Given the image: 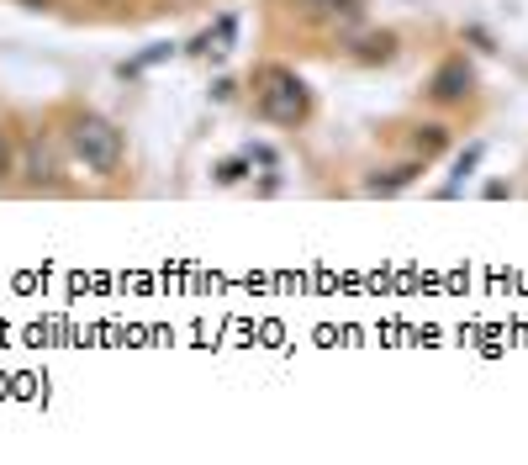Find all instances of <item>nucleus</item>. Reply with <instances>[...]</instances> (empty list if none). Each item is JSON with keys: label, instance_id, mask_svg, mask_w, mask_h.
I'll return each instance as SVG.
<instances>
[{"label": "nucleus", "instance_id": "f257e3e1", "mask_svg": "<svg viewBox=\"0 0 528 465\" xmlns=\"http://www.w3.org/2000/svg\"><path fill=\"white\" fill-rule=\"evenodd\" d=\"M69 148L85 159V170H96V175L122 170V133L106 117H96V111H80V117L69 122Z\"/></svg>", "mask_w": 528, "mask_h": 465}, {"label": "nucleus", "instance_id": "f03ea898", "mask_svg": "<svg viewBox=\"0 0 528 465\" xmlns=\"http://www.w3.org/2000/svg\"><path fill=\"white\" fill-rule=\"evenodd\" d=\"M259 111L280 127H296L307 117V85L286 69H264V90H259Z\"/></svg>", "mask_w": 528, "mask_h": 465}, {"label": "nucleus", "instance_id": "7ed1b4c3", "mask_svg": "<svg viewBox=\"0 0 528 465\" xmlns=\"http://www.w3.org/2000/svg\"><path fill=\"white\" fill-rule=\"evenodd\" d=\"M465 90H470V69H465V64H444L439 74H433V90H428V96H433V101H460Z\"/></svg>", "mask_w": 528, "mask_h": 465}, {"label": "nucleus", "instance_id": "20e7f679", "mask_svg": "<svg viewBox=\"0 0 528 465\" xmlns=\"http://www.w3.org/2000/svg\"><path fill=\"white\" fill-rule=\"evenodd\" d=\"M391 48H396V37L381 32V37H370V43L360 48V59H391Z\"/></svg>", "mask_w": 528, "mask_h": 465}, {"label": "nucleus", "instance_id": "39448f33", "mask_svg": "<svg viewBox=\"0 0 528 465\" xmlns=\"http://www.w3.org/2000/svg\"><path fill=\"white\" fill-rule=\"evenodd\" d=\"M444 148V127H418V154L428 159V154H439Z\"/></svg>", "mask_w": 528, "mask_h": 465}, {"label": "nucleus", "instance_id": "423d86ee", "mask_svg": "<svg viewBox=\"0 0 528 465\" xmlns=\"http://www.w3.org/2000/svg\"><path fill=\"white\" fill-rule=\"evenodd\" d=\"M16 170V154H11V133H6V127H0V180H6Z\"/></svg>", "mask_w": 528, "mask_h": 465}, {"label": "nucleus", "instance_id": "0eeeda50", "mask_svg": "<svg viewBox=\"0 0 528 465\" xmlns=\"http://www.w3.org/2000/svg\"><path fill=\"white\" fill-rule=\"evenodd\" d=\"M476 159H481V148H470V154L455 164V175H470V170H476Z\"/></svg>", "mask_w": 528, "mask_h": 465}, {"label": "nucleus", "instance_id": "6e6552de", "mask_svg": "<svg viewBox=\"0 0 528 465\" xmlns=\"http://www.w3.org/2000/svg\"><path fill=\"white\" fill-rule=\"evenodd\" d=\"M27 6H32V11H43V6H48V0H27Z\"/></svg>", "mask_w": 528, "mask_h": 465}]
</instances>
